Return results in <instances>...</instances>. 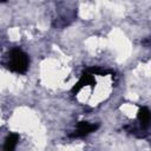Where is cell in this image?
<instances>
[{"label": "cell", "mask_w": 151, "mask_h": 151, "mask_svg": "<svg viewBox=\"0 0 151 151\" xmlns=\"http://www.w3.org/2000/svg\"><path fill=\"white\" fill-rule=\"evenodd\" d=\"M28 64H29L28 55L22 50H20L19 47H15L9 52L7 67L12 72L25 73L28 68Z\"/></svg>", "instance_id": "1"}, {"label": "cell", "mask_w": 151, "mask_h": 151, "mask_svg": "<svg viewBox=\"0 0 151 151\" xmlns=\"http://www.w3.org/2000/svg\"><path fill=\"white\" fill-rule=\"evenodd\" d=\"M97 129H98V125H96V124H90L87 122H79L77 125V130L72 134V137H84V136H87L91 132L96 131Z\"/></svg>", "instance_id": "2"}, {"label": "cell", "mask_w": 151, "mask_h": 151, "mask_svg": "<svg viewBox=\"0 0 151 151\" xmlns=\"http://www.w3.org/2000/svg\"><path fill=\"white\" fill-rule=\"evenodd\" d=\"M86 85H91L92 87L96 85V80H94L93 74H91V73H84V74L81 76V78L79 79V81L73 86L72 92H73V93H77V92H79V91H80L84 86H86Z\"/></svg>", "instance_id": "3"}, {"label": "cell", "mask_w": 151, "mask_h": 151, "mask_svg": "<svg viewBox=\"0 0 151 151\" xmlns=\"http://www.w3.org/2000/svg\"><path fill=\"white\" fill-rule=\"evenodd\" d=\"M18 142H19V134L18 133H9L5 139L4 151H14Z\"/></svg>", "instance_id": "4"}, {"label": "cell", "mask_w": 151, "mask_h": 151, "mask_svg": "<svg viewBox=\"0 0 151 151\" xmlns=\"http://www.w3.org/2000/svg\"><path fill=\"white\" fill-rule=\"evenodd\" d=\"M137 117H138V120L142 124V126H146L150 123L151 113H150V111H149L147 107H140L138 110V116Z\"/></svg>", "instance_id": "5"}]
</instances>
